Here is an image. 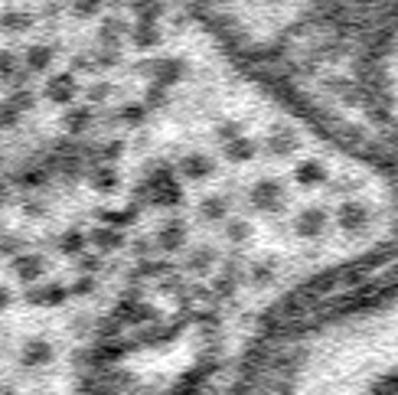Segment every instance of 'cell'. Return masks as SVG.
<instances>
[{
  "instance_id": "6da1fadb",
  "label": "cell",
  "mask_w": 398,
  "mask_h": 395,
  "mask_svg": "<svg viewBox=\"0 0 398 395\" xmlns=\"http://www.w3.org/2000/svg\"><path fill=\"white\" fill-rule=\"evenodd\" d=\"M147 196L157 206H180L183 202V186L173 177V167H167V164L153 167V173L147 177Z\"/></svg>"
},
{
  "instance_id": "7a4b0ae2",
  "label": "cell",
  "mask_w": 398,
  "mask_h": 395,
  "mask_svg": "<svg viewBox=\"0 0 398 395\" xmlns=\"http://www.w3.org/2000/svg\"><path fill=\"white\" fill-rule=\"evenodd\" d=\"M248 200H252L254 210L274 212V210H281V202H284V186H281L278 180H258V183L252 186Z\"/></svg>"
},
{
  "instance_id": "3957f363",
  "label": "cell",
  "mask_w": 398,
  "mask_h": 395,
  "mask_svg": "<svg viewBox=\"0 0 398 395\" xmlns=\"http://www.w3.org/2000/svg\"><path fill=\"white\" fill-rule=\"evenodd\" d=\"M144 72H151V79L157 85H163V88H170V85H177L180 79L187 76V62L180 59V56H167V59H157L151 62V66H141Z\"/></svg>"
},
{
  "instance_id": "277c9868",
  "label": "cell",
  "mask_w": 398,
  "mask_h": 395,
  "mask_svg": "<svg viewBox=\"0 0 398 395\" xmlns=\"http://www.w3.org/2000/svg\"><path fill=\"white\" fill-rule=\"evenodd\" d=\"M365 222H369V206L359 200H346L339 202L336 210V226L346 229V232H359V229H365Z\"/></svg>"
},
{
  "instance_id": "5b68a950",
  "label": "cell",
  "mask_w": 398,
  "mask_h": 395,
  "mask_svg": "<svg viewBox=\"0 0 398 395\" xmlns=\"http://www.w3.org/2000/svg\"><path fill=\"white\" fill-rule=\"evenodd\" d=\"M76 95H78V82L72 72H56V76H49V82H46V98H49L52 105H69Z\"/></svg>"
},
{
  "instance_id": "8992f818",
  "label": "cell",
  "mask_w": 398,
  "mask_h": 395,
  "mask_svg": "<svg viewBox=\"0 0 398 395\" xmlns=\"http://www.w3.org/2000/svg\"><path fill=\"white\" fill-rule=\"evenodd\" d=\"M330 226V219H327V212L317 210V206H310V210H304L300 216L294 219V229L300 239H320L323 229Z\"/></svg>"
},
{
  "instance_id": "52a82bcc",
  "label": "cell",
  "mask_w": 398,
  "mask_h": 395,
  "mask_svg": "<svg viewBox=\"0 0 398 395\" xmlns=\"http://www.w3.org/2000/svg\"><path fill=\"white\" fill-rule=\"evenodd\" d=\"M127 20L124 17H102V23H98V42L102 46H111V50H118L121 40L127 36Z\"/></svg>"
},
{
  "instance_id": "ba28073f",
  "label": "cell",
  "mask_w": 398,
  "mask_h": 395,
  "mask_svg": "<svg viewBox=\"0 0 398 395\" xmlns=\"http://www.w3.org/2000/svg\"><path fill=\"white\" fill-rule=\"evenodd\" d=\"M42 271H46V258H42V255H17V258H13V275H17L20 281H26V285L40 281Z\"/></svg>"
},
{
  "instance_id": "9c48e42d",
  "label": "cell",
  "mask_w": 398,
  "mask_h": 395,
  "mask_svg": "<svg viewBox=\"0 0 398 395\" xmlns=\"http://www.w3.org/2000/svg\"><path fill=\"white\" fill-rule=\"evenodd\" d=\"M52 59H56V50L49 42H33L23 56V66L26 72H46V69H52Z\"/></svg>"
},
{
  "instance_id": "30bf717a",
  "label": "cell",
  "mask_w": 398,
  "mask_h": 395,
  "mask_svg": "<svg viewBox=\"0 0 398 395\" xmlns=\"http://www.w3.org/2000/svg\"><path fill=\"white\" fill-rule=\"evenodd\" d=\"M180 173L187 180H206L216 170V164H212V157H206V154H187V157L180 160Z\"/></svg>"
},
{
  "instance_id": "8fae6325",
  "label": "cell",
  "mask_w": 398,
  "mask_h": 395,
  "mask_svg": "<svg viewBox=\"0 0 398 395\" xmlns=\"http://www.w3.org/2000/svg\"><path fill=\"white\" fill-rule=\"evenodd\" d=\"M88 242L98 248V252H118V248H124V236H121V229L115 226H98L92 229V236H88Z\"/></svg>"
},
{
  "instance_id": "7c38bea8",
  "label": "cell",
  "mask_w": 398,
  "mask_h": 395,
  "mask_svg": "<svg viewBox=\"0 0 398 395\" xmlns=\"http://www.w3.org/2000/svg\"><path fill=\"white\" fill-rule=\"evenodd\" d=\"M183 242H187V226L180 219L163 222L160 232H157V245H160L163 252H177V248H183Z\"/></svg>"
},
{
  "instance_id": "4fadbf2b",
  "label": "cell",
  "mask_w": 398,
  "mask_h": 395,
  "mask_svg": "<svg viewBox=\"0 0 398 395\" xmlns=\"http://www.w3.org/2000/svg\"><path fill=\"white\" fill-rule=\"evenodd\" d=\"M127 36H131V42H134L137 50H153V46L163 42V33L157 23H134L127 30Z\"/></svg>"
},
{
  "instance_id": "5bb4252c",
  "label": "cell",
  "mask_w": 398,
  "mask_h": 395,
  "mask_svg": "<svg viewBox=\"0 0 398 395\" xmlns=\"http://www.w3.org/2000/svg\"><path fill=\"white\" fill-rule=\"evenodd\" d=\"M131 13L137 23H157L167 13V0H131Z\"/></svg>"
},
{
  "instance_id": "9a60e30c",
  "label": "cell",
  "mask_w": 398,
  "mask_h": 395,
  "mask_svg": "<svg viewBox=\"0 0 398 395\" xmlns=\"http://www.w3.org/2000/svg\"><path fill=\"white\" fill-rule=\"evenodd\" d=\"M226 160H232V164H248V160L258 154V144L252 141V137H245V134H238V137H232V141H226Z\"/></svg>"
},
{
  "instance_id": "2e32d148",
  "label": "cell",
  "mask_w": 398,
  "mask_h": 395,
  "mask_svg": "<svg viewBox=\"0 0 398 395\" xmlns=\"http://www.w3.org/2000/svg\"><path fill=\"white\" fill-rule=\"evenodd\" d=\"M294 180L300 186H320L327 180V167H323L320 160H300L294 170Z\"/></svg>"
},
{
  "instance_id": "e0dca14e",
  "label": "cell",
  "mask_w": 398,
  "mask_h": 395,
  "mask_svg": "<svg viewBox=\"0 0 398 395\" xmlns=\"http://www.w3.org/2000/svg\"><path fill=\"white\" fill-rule=\"evenodd\" d=\"M0 30L4 33H26V30H33V13H26V10H4L0 13Z\"/></svg>"
},
{
  "instance_id": "ac0fdd59",
  "label": "cell",
  "mask_w": 398,
  "mask_h": 395,
  "mask_svg": "<svg viewBox=\"0 0 398 395\" xmlns=\"http://www.w3.org/2000/svg\"><path fill=\"white\" fill-rule=\"evenodd\" d=\"M26 297H30L33 304H42V307H59V304L69 297V291L62 285H46V287H36V291H30Z\"/></svg>"
},
{
  "instance_id": "d6986e66",
  "label": "cell",
  "mask_w": 398,
  "mask_h": 395,
  "mask_svg": "<svg viewBox=\"0 0 398 395\" xmlns=\"http://www.w3.org/2000/svg\"><path fill=\"white\" fill-rule=\"evenodd\" d=\"M92 186L98 193H111V190H118V170L111 167V164H102V167L92 170Z\"/></svg>"
},
{
  "instance_id": "ffe728a7",
  "label": "cell",
  "mask_w": 398,
  "mask_h": 395,
  "mask_svg": "<svg viewBox=\"0 0 398 395\" xmlns=\"http://www.w3.org/2000/svg\"><path fill=\"white\" fill-rule=\"evenodd\" d=\"M199 216L209 219V222H219V219L229 216V200H226V196H206V200L199 202Z\"/></svg>"
},
{
  "instance_id": "44dd1931",
  "label": "cell",
  "mask_w": 398,
  "mask_h": 395,
  "mask_svg": "<svg viewBox=\"0 0 398 395\" xmlns=\"http://www.w3.org/2000/svg\"><path fill=\"white\" fill-rule=\"evenodd\" d=\"M88 125H92V108H69L66 118H62V127L69 134H82Z\"/></svg>"
},
{
  "instance_id": "7402d4cb",
  "label": "cell",
  "mask_w": 398,
  "mask_h": 395,
  "mask_svg": "<svg viewBox=\"0 0 398 395\" xmlns=\"http://www.w3.org/2000/svg\"><path fill=\"white\" fill-rule=\"evenodd\" d=\"M268 147H271V154L284 157V154H291L297 147V134H294V131H288V127H274V134H271V141H268Z\"/></svg>"
},
{
  "instance_id": "603a6c76",
  "label": "cell",
  "mask_w": 398,
  "mask_h": 395,
  "mask_svg": "<svg viewBox=\"0 0 398 395\" xmlns=\"http://www.w3.org/2000/svg\"><path fill=\"white\" fill-rule=\"evenodd\" d=\"M102 7H105V0H69V10H72V17L76 20L102 17Z\"/></svg>"
},
{
  "instance_id": "cb8c5ba5",
  "label": "cell",
  "mask_w": 398,
  "mask_h": 395,
  "mask_svg": "<svg viewBox=\"0 0 398 395\" xmlns=\"http://www.w3.org/2000/svg\"><path fill=\"white\" fill-rule=\"evenodd\" d=\"M85 232H78V229H69V232H62L59 236V252L62 255H82L85 252Z\"/></svg>"
},
{
  "instance_id": "d4e9b609",
  "label": "cell",
  "mask_w": 398,
  "mask_h": 395,
  "mask_svg": "<svg viewBox=\"0 0 398 395\" xmlns=\"http://www.w3.org/2000/svg\"><path fill=\"white\" fill-rule=\"evenodd\" d=\"M52 356L49 343H42V340H30L23 350V366H40V362H46Z\"/></svg>"
},
{
  "instance_id": "484cf974",
  "label": "cell",
  "mask_w": 398,
  "mask_h": 395,
  "mask_svg": "<svg viewBox=\"0 0 398 395\" xmlns=\"http://www.w3.org/2000/svg\"><path fill=\"white\" fill-rule=\"evenodd\" d=\"M118 118L124 121L127 127H141L147 121V108L144 105H137V101H131V105H124V108L118 111Z\"/></svg>"
},
{
  "instance_id": "4316f807",
  "label": "cell",
  "mask_w": 398,
  "mask_h": 395,
  "mask_svg": "<svg viewBox=\"0 0 398 395\" xmlns=\"http://www.w3.org/2000/svg\"><path fill=\"white\" fill-rule=\"evenodd\" d=\"M102 219H105V226H115V229H124V226H131L137 219V210L134 206H127V210H108V212H102Z\"/></svg>"
},
{
  "instance_id": "83f0119b",
  "label": "cell",
  "mask_w": 398,
  "mask_h": 395,
  "mask_svg": "<svg viewBox=\"0 0 398 395\" xmlns=\"http://www.w3.org/2000/svg\"><path fill=\"white\" fill-rule=\"evenodd\" d=\"M7 105H10V108H13V111H20V115H23V111H30V108H33V105H36V95L30 92L26 85H23V88H17V92L10 95V98H7Z\"/></svg>"
},
{
  "instance_id": "f1b7e54d",
  "label": "cell",
  "mask_w": 398,
  "mask_h": 395,
  "mask_svg": "<svg viewBox=\"0 0 398 395\" xmlns=\"http://www.w3.org/2000/svg\"><path fill=\"white\" fill-rule=\"evenodd\" d=\"M212 261H216V252H212L209 245H203V248H196V252L189 255V268H193V271H206Z\"/></svg>"
},
{
  "instance_id": "f546056e",
  "label": "cell",
  "mask_w": 398,
  "mask_h": 395,
  "mask_svg": "<svg viewBox=\"0 0 398 395\" xmlns=\"http://www.w3.org/2000/svg\"><path fill=\"white\" fill-rule=\"evenodd\" d=\"M163 105H167V88H163V85H157V82H153L151 88H147V92H144V108L151 111V108H163Z\"/></svg>"
},
{
  "instance_id": "4dcf8cb0",
  "label": "cell",
  "mask_w": 398,
  "mask_h": 395,
  "mask_svg": "<svg viewBox=\"0 0 398 395\" xmlns=\"http://www.w3.org/2000/svg\"><path fill=\"white\" fill-rule=\"evenodd\" d=\"M248 236H252V226H248L245 219H232L229 226H226V239H232V242H245Z\"/></svg>"
},
{
  "instance_id": "1f68e13d",
  "label": "cell",
  "mask_w": 398,
  "mask_h": 395,
  "mask_svg": "<svg viewBox=\"0 0 398 395\" xmlns=\"http://www.w3.org/2000/svg\"><path fill=\"white\" fill-rule=\"evenodd\" d=\"M17 72V56L10 50H0V79L4 82H10V76Z\"/></svg>"
},
{
  "instance_id": "d6a6232c",
  "label": "cell",
  "mask_w": 398,
  "mask_h": 395,
  "mask_svg": "<svg viewBox=\"0 0 398 395\" xmlns=\"http://www.w3.org/2000/svg\"><path fill=\"white\" fill-rule=\"evenodd\" d=\"M238 134H242V125H238V121H222V125L216 127V137H219L222 144L232 141V137H238Z\"/></svg>"
},
{
  "instance_id": "836d02e7",
  "label": "cell",
  "mask_w": 398,
  "mask_h": 395,
  "mask_svg": "<svg viewBox=\"0 0 398 395\" xmlns=\"http://www.w3.org/2000/svg\"><path fill=\"white\" fill-rule=\"evenodd\" d=\"M17 121H20V111H13L7 101H4V105H0V125H4V127H13Z\"/></svg>"
},
{
  "instance_id": "e575fe53",
  "label": "cell",
  "mask_w": 398,
  "mask_h": 395,
  "mask_svg": "<svg viewBox=\"0 0 398 395\" xmlns=\"http://www.w3.org/2000/svg\"><path fill=\"white\" fill-rule=\"evenodd\" d=\"M20 183L23 186H42L46 183V173H42V170H26L23 177H20Z\"/></svg>"
},
{
  "instance_id": "d590c367",
  "label": "cell",
  "mask_w": 398,
  "mask_h": 395,
  "mask_svg": "<svg viewBox=\"0 0 398 395\" xmlns=\"http://www.w3.org/2000/svg\"><path fill=\"white\" fill-rule=\"evenodd\" d=\"M121 151H124V144L121 141H111V144H105V151H102V160H115V157H121Z\"/></svg>"
},
{
  "instance_id": "8d00e7d4",
  "label": "cell",
  "mask_w": 398,
  "mask_h": 395,
  "mask_svg": "<svg viewBox=\"0 0 398 395\" xmlns=\"http://www.w3.org/2000/svg\"><path fill=\"white\" fill-rule=\"evenodd\" d=\"M102 268V258L98 255H82V271L85 275H92V271H98Z\"/></svg>"
},
{
  "instance_id": "74e56055",
  "label": "cell",
  "mask_w": 398,
  "mask_h": 395,
  "mask_svg": "<svg viewBox=\"0 0 398 395\" xmlns=\"http://www.w3.org/2000/svg\"><path fill=\"white\" fill-rule=\"evenodd\" d=\"M108 92H111L108 85H92V88H88V98H92V101H105V98H108Z\"/></svg>"
},
{
  "instance_id": "f35d334b",
  "label": "cell",
  "mask_w": 398,
  "mask_h": 395,
  "mask_svg": "<svg viewBox=\"0 0 398 395\" xmlns=\"http://www.w3.org/2000/svg\"><path fill=\"white\" fill-rule=\"evenodd\" d=\"M92 287H95V281H92V277H82V281H78V285H76V291H72V294H88Z\"/></svg>"
},
{
  "instance_id": "ab89813d",
  "label": "cell",
  "mask_w": 398,
  "mask_h": 395,
  "mask_svg": "<svg viewBox=\"0 0 398 395\" xmlns=\"http://www.w3.org/2000/svg\"><path fill=\"white\" fill-rule=\"evenodd\" d=\"M268 277H271V271L268 268H254V281H258V285H264Z\"/></svg>"
},
{
  "instance_id": "60d3db41",
  "label": "cell",
  "mask_w": 398,
  "mask_h": 395,
  "mask_svg": "<svg viewBox=\"0 0 398 395\" xmlns=\"http://www.w3.org/2000/svg\"><path fill=\"white\" fill-rule=\"evenodd\" d=\"M7 307H10V291L0 287V311H7Z\"/></svg>"
},
{
  "instance_id": "b9f144b4",
  "label": "cell",
  "mask_w": 398,
  "mask_h": 395,
  "mask_svg": "<svg viewBox=\"0 0 398 395\" xmlns=\"http://www.w3.org/2000/svg\"><path fill=\"white\" fill-rule=\"evenodd\" d=\"M105 4H111V7H118V10L131 7V0H105Z\"/></svg>"
},
{
  "instance_id": "7bdbcfd3",
  "label": "cell",
  "mask_w": 398,
  "mask_h": 395,
  "mask_svg": "<svg viewBox=\"0 0 398 395\" xmlns=\"http://www.w3.org/2000/svg\"><path fill=\"white\" fill-rule=\"evenodd\" d=\"M4 200H7V186L0 183V206H4Z\"/></svg>"
},
{
  "instance_id": "ee69618b",
  "label": "cell",
  "mask_w": 398,
  "mask_h": 395,
  "mask_svg": "<svg viewBox=\"0 0 398 395\" xmlns=\"http://www.w3.org/2000/svg\"><path fill=\"white\" fill-rule=\"evenodd\" d=\"M363 4H365V0H363Z\"/></svg>"
}]
</instances>
